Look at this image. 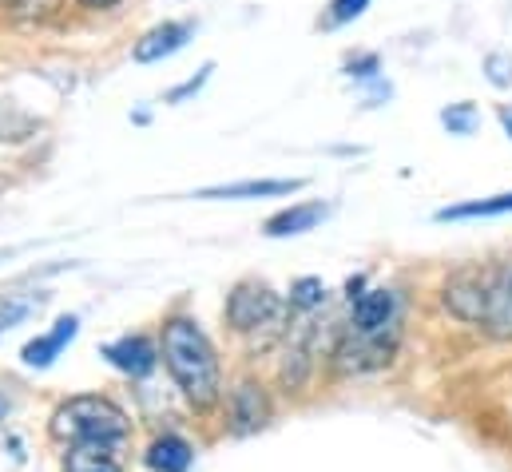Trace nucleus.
<instances>
[{
	"instance_id": "1",
	"label": "nucleus",
	"mask_w": 512,
	"mask_h": 472,
	"mask_svg": "<svg viewBox=\"0 0 512 472\" xmlns=\"http://www.w3.org/2000/svg\"><path fill=\"white\" fill-rule=\"evenodd\" d=\"M159 357L171 373V381L179 385V393L187 397L191 409L207 413L219 405L223 397V369H219V354L211 346V338L203 334V326L195 318H167L159 330Z\"/></svg>"
},
{
	"instance_id": "2",
	"label": "nucleus",
	"mask_w": 512,
	"mask_h": 472,
	"mask_svg": "<svg viewBox=\"0 0 512 472\" xmlns=\"http://www.w3.org/2000/svg\"><path fill=\"white\" fill-rule=\"evenodd\" d=\"M48 429H52L56 441H68V445H108V449H120L131 437L128 413L112 397H100V393H80V397L60 401L52 421H48Z\"/></svg>"
},
{
	"instance_id": "3",
	"label": "nucleus",
	"mask_w": 512,
	"mask_h": 472,
	"mask_svg": "<svg viewBox=\"0 0 512 472\" xmlns=\"http://www.w3.org/2000/svg\"><path fill=\"white\" fill-rule=\"evenodd\" d=\"M286 322H290V306L266 286V282H239L231 294H227V326L235 334H251L262 346H270L274 338L286 334Z\"/></svg>"
},
{
	"instance_id": "4",
	"label": "nucleus",
	"mask_w": 512,
	"mask_h": 472,
	"mask_svg": "<svg viewBox=\"0 0 512 472\" xmlns=\"http://www.w3.org/2000/svg\"><path fill=\"white\" fill-rule=\"evenodd\" d=\"M401 346V322L385 326V330H354L346 326L334 342V369L346 377H362V373H378L385 369Z\"/></svg>"
},
{
	"instance_id": "5",
	"label": "nucleus",
	"mask_w": 512,
	"mask_h": 472,
	"mask_svg": "<svg viewBox=\"0 0 512 472\" xmlns=\"http://www.w3.org/2000/svg\"><path fill=\"white\" fill-rule=\"evenodd\" d=\"M493 274L497 266H473V270H457L449 282H445V310L469 326H481L485 322V310H489V294H493Z\"/></svg>"
},
{
	"instance_id": "6",
	"label": "nucleus",
	"mask_w": 512,
	"mask_h": 472,
	"mask_svg": "<svg viewBox=\"0 0 512 472\" xmlns=\"http://www.w3.org/2000/svg\"><path fill=\"white\" fill-rule=\"evenodd\" d=\"M270 421V397L258 381H239L227 397V429L235 437H251L258 429H266Z\"/></svg>"
},
{
	"instance_id": "7",
	"label": "nucleus",
	"mask_w": 512,
	"mask_h": 472,
	"mask_svg": "<svg viewBox=\"0 0 512 472\" xmlns=\"http://www.w3.org/2000/svg\"><path fill=\"white\" fill-rule=\"evenodd\" d=\"M401 322V302L393 290H362L350 298V326L354 330H385Z\"/></svg>"
},
{
	"instance_id": "8",
	"label": "nucleus",
	"mask_w": 512,
	"mask_h": 472,
	"mask_svg": "<svg viewBox=\"0 0 512 472\" xmlns=\"http://www.w3.org/2000/svg\"><path fill=\"white\" fill-rule=\"evenodd\" d=\"M191 40V24L187 20H167V24H155L151 32H143L131 48V60L135 64H159L167 56H175L183 44Z\"/></svg>"
},
{
	"instance_id": "9",
	"label": "nucleus",
	"mask_w": 512,
	"mask_h": 472,
	"mask_svg": "<svg viewBox=\"0 0 512 472\" xmlns=\"http://www.w3.org/2000/svg\"><path fill=\"white\" fill-rule=\"evenodd\" d=\"M104 357H108L120 373H128V377H147V373L159 365L155 342L143 338V334H124V338L108 342V346H104Z\"/></svg>"
},
{
	"instance_id": "10",
	"label": "nucleus",
	"mask_w": 512,
	"mask_h": 472,
	"mask_svg": "<svg viewBox=\"0 0 512 472\" xmlns=\"http://www.w3.org/2000/svg\"><path fill=\"white\" fill-rule=\"evenodd\" d=\"M314 354H318V326L314 322H302L298 334H290V346H286V361H282V385L286 389H302L310 369H314Z\"/></svg>"
},
{
	"instance_id": "11",
	"label": "nucleus",
	"mask_w": 512,
	"mask_h": 472,
	"mask_svg": "<svg viewBox=\"0 0 512 472\" xmlns=\"http://www.w3.org/2000/svg\"><path fill=\"white\" fill-rule=\"evenodd\" d=\"M76 334H80V318H76V314H64L48 334L32 338V342L20 350V357H24V365H28V369H48L56 357L64 354V346H68Z\"/></svg>"
},
{
	"instance_id": "12",
	"label": "nucleus",
	"mask_w": 512,
	"mask_h": 472,
	"mask_svg": "<svg viewBox=\"0 0 512 472\" xmlns=\"http://www.w3.org/2000/svg\"><path fill=\"white\" fill-rule=\"evenodd\" d=\"M485 334L497 342H512V266H497L493 274V294L485 310Z\"/></svg>"
},
{
	"instance_id": "13",
	"label": "nucleus",
	"mask_w": 512,
	"mask_h": 472,
	"mask_svg": "<svg viewBox=\"0 0 512 472\" xmlns=\"http://www.w3.org/2000/svg\"><path fill=\"white\" fill-rule=\"evenodd\" d=\"M302 179H243V183H223V187H203L195 199H274V195H294L302 191Z\"/></svg>"
},
{
	"instance_id": "14",
	"label": "nucleus",
	"mask_w": 512,
	"mask_h": 472,
	"mask_svg": "<svg viewBox=\"0 0 512 472\" xmlns=\"http://www.w3.org/2000/svg\"><path fill=\"white\" fill-rule=\"evenodd\" d=\"M326 215H330V207H326V203H298V207H286V211L270 215V219H266V227H262V235L266 238L306 235V231H314Z\"/></svg>"
},
{
	"instance_id": "15",
	"label": "nucleus",
	"mask_w": 512,
	"mask_h": 472,
	"mask_svg": "<svg viewBox=\"0 0 512 472\" xmlns=\"http://www.w3.org/2000/svg\"><path fill=\"white\" fill-rule=\"evenodd\" d=\"M143 461H147V469L151 472H187L191 469V461H195V449H191L187 437H179V433H163V437H155V441L147 445Z\"/></svg>"
},
{
	"instance_id": "16",
	"label": "nucleus",
	"mask_w": 512,
	"mask_h": 472,
	"mask_svg": "<svg viewBox=\"0 0 512 472\" xmlns=\"http://www.w3.org/2000/svg\"><path fill=\"white\" fill-rule=\"evenodd\" d=\"M497 215H512V191L505 195H489V199H469L457 207H441L437 223H461V219H497Z\"/></svg>"
},
{
	"instance_id": "17",
	"label": "nucleus",
	"mask_w": 512,
	"mask_h": 472,
	"mask_svg": "<svg viewBox=\"0 0 512 472\" xmlns=\"http://www.w3.org/2000/svg\"><path fill=\"white\" fill-rule=\"evenodd\" d=\"M64 472H124V461L108 445H72L64 453Z\"/></svg>"
},
{
	"instance_id": "18",
	"label": "nucleus",
	"mask_w": 512,
	"mask_h": 472,
	"mask_svg": "<svg viewBox=\"0 0 512 472\" xmlns=\"http://www.w3.org/2000/svg\"><path fill=\"white\" fill-rule=\"evenodd\" d=\"M286 306H290V314H314V310H322L326 306V286H322V278H298V282H290V298H286Z\"/></svg>"
},
{
	"instance_id": "19",
	"label": "nucleus",
	"mask_w": 512,
	"mask_h": 472,
	"mask_svg": "<svg viewBox=\"0 0 512 472\" xmlns=\"http://www.w3.org/2000/svg\"><path fill=\"white\" fill-rule=\"evenodd\" d=\"M441 123L449 127V135H473L481 123V112H477V104H453L441 112Z\"/></svg>"
},
{
	"instance_id": "20",
	"label": "nucleus",
	"mask_w": 512,
	"mask_h": 472,
	"mask_svg": "<svg viewBox=\"0 0 512 472\" xmlns=\"http://www.w3.org/2000/svg\"><path fill=\"white\" fill-rule=\"evenodd\" d=\"M32 310H36V302H32V298H12V302H4V306H0V338H4L12 326H20Z\"/></svg>"
},
{
	"instance_id": "21",
	"label": "nucleus",
	"mask_w": 512,
	"mask_h": 472,
	"mask_svg": "<svg viewBox=\"0 0 512 472\" xmlns=\"http://www.w3.org/2000/svg\"><path fill=\"white\" fill-rule=\"evenodd\" d=\"M366 8H370V0H330V16H326V24H330V28L350 24V20H358Z\"/></svg>"
},
{
	"instance_id": "22",
	"label": "nucleus",
	"mask_w": 512,
	"mask_h": 472,
	"mask_svg": "<svg viewBox=\"0 0 512 472\" xmlns=\"http://www.w3.org/2000/svg\"><path fill=\"white\" fill-rule=\"evenodd\" d=\"M211 72H215V64H203V68H199V76H191V80H183L179 88H171V92H167V104H183L187 96L203 92V84L211 80Z\"/></svg>"
},
{
	"instance_id": "23",
	"label": "nucleus",
	"mask_w": 512,
	"mask_h": 472,
	"mask_svg": "<svg viewBox=\"0 0 512 472\" xmlns=\"http://www.w3.org/2000/svg\"><path fill=\"white\" fill-rule=\"evenodd\" d=\"M12 8H16L20 20H44V16H52L60 8V0H16Z\"/></svg>"
},
{
	"instance_id": "24",
	"label": "nucleus",
	"mask_w": 512,
	"mask_h": 472,
	"mask_svg": "<svg viewBox=\"0 0 512 472\" xmlns=\"http://www.w3.org/2000/svg\"><path fill=\"white\" fill-rule=\"evenodd\" d=\"M485 68H489V80H493L497 88H509V84H512V56H505V52H493V56L485 60Z\"/></svg>"
},
{
	"instance_id": "25",
	"label": "nucleus",
	"mask_w": 512,
	"mask_h": 472,
	"mask_svg": "<svg viewBox=\"0 0 512 472\" xmlns=\"http://www.w3.org/2000/svg\"><path fill=\"white\" fill-rule=\"evenodd\" d=\"M374 72H378V56H362V60L350 64V76H362V80H366V76H374Z\"/></svg>"
},
{
	"instance_id": "26",
	"label": "nucleus",
	"mask_w": 512,
	"mask_h": 472,
	"mask_svg": "<svg viewBox=\"0 0 512 472\" xmlns=\"http://www.w3.org/2000/svg\"><path fill=\"white\" fill-rule=\"evenodd\" d=\"M80 8H88V12H104V8H116L120 0H76Z\"/></svg>"
},
{
	"instance_id": "27",
	"label": "nucleus",
	"mask_w": 512,
	"mask_h": 472,
	"mask_svg": "<svg viewBox=\"0 0 512 472\" xmlns=\"http://www.w3.org/2000/svg\"><path fill=\"white\" fill-rule=\"evenodd\" d=\"M501 123H505V127H509V135H512V112H509V108H505V112H501Z\"/></svg>"
},
{
	"instance_id": "28",
	"label": "nucleus",
	"mask_w": 512,
	"mask_h": 472,
	"mask_svg": "<svg viewBox=\"0 0 512 472\" xmlns=\"http://www.w3.org/2000/svg\"><path fill=\"white\" fill-rule=\"evenodd\" d=\"M0 4H16V0H0Z\"/></svg>"
},
{
	"instance_id": "29",
	"label": "nucleus",
	"mask_w": 512,
	"mask_h": 472,
	"mask_svg": "<svg viewBox=\"0 0 512 472\" xmlns=\"http://www.w3.org/2000/svg\"><path fill=\"white\" fill-rule=\"evenodd\" d=\"M0 417H4V405H0Z\"/></svg>"
}]
</instances>
